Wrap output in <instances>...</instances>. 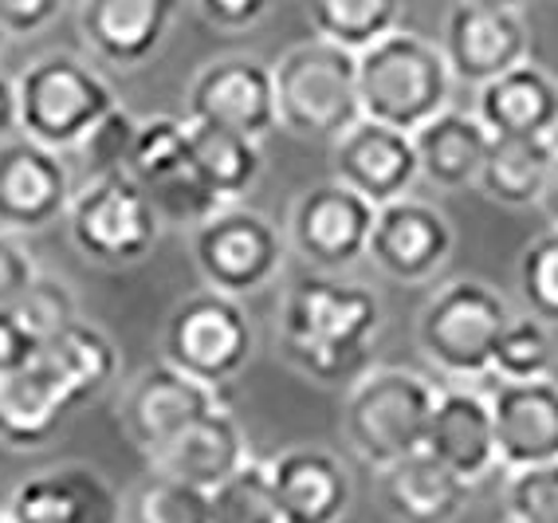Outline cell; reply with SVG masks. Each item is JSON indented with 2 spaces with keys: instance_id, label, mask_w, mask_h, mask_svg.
Segmentation results:
<instances>
[{
  "instance_id": "cell-21",
  "label": "cell",
  "mask_w": 558,
  "mask_h": 523,
  "mask_svg": "<svg viewBox=\"0 0 558 523\" xmlns=\"http://www.w3.org/2000/svg\"><path fill=\"white\" fill-rule=\"evenodd\" d=\"M476 114L492 138H555L558 80L547 68L523 60L480 87Z\"/></svg>"
},
{
  "instance_id": "cell-18",
  "label": "cell",
  "mask_w": 558,
  "mask_h": 523,
  "mask_svg": "<svg viewBox=\"0 0 558 523\" xmlns=\"http://www.w3.org/2000/svg\"><path fill=\"white\" fill-rule=\"evenodd\" d=\"M122 496L95 469L63 464L16 484L9 523H119Z\"/></svg>"
},
{
  "instance_id": "cell-19",
  "label": "cell",
  "mask_w": 558,
  "mask_h": 523,
  "mask_svg": "<svg viewBox=\"0 0 558 523\" xmlns=\"http://www.w3.org/2000/svg\"><path fill=\"white\" fill-rule=\"evenodd\" d=\"M181 0H83L80 28L95 56L114 68H138L161 48Z\"/></svg>"
},
{
  "instance_id": "cell-42",
  "label": "cell",
  "mask_w": 558,
  "mask_h": 523,
  "mask_svg": "<svg viewBox=\"0 0 558 523\" xmlns=\"http://www.w3.org/2000/svg\"><path fill=\"white\" fill-rule=\"evenodd\" d=\"M201 16L217 28H229V32H240V28H252L276 9V0H197Z\"/></svg>"
},
{
  "instance_id": "cell-45",
  "label": "cell",
  "mask_w": 558,
  "mask_h": 523,
  "mask_svg": "<svg viewBox=\"0 0 558 523\" xmlns=\"http://www.w3.org/2000/svg\"><path fill=\"white\" fill-rule=\"evenodd\" d=\"M469 4H484V9H523L527 0H469Z\"/></svg>"
},
{
  "instance_id": "cell-32",
  "label": "cell",
  "mask_w": 558,
  "mask_h": 523,
  "mask_svg": "<svg viewBox=\"0 0 558 523\" xmlns=\"http://www.w3.org/2000/svg\"><path fill=\"white\" fill-rule=\"evenodd\" d=\"M126 523H209V492L166 476L158 469L142 476L122 503Z\"/></svg>"
},
{
  "instance_id": "cell-10",
  "label": "cell",
  "mask_w": 558,
  "mask_h": 523,
  "mask_svg": "<svg viewBox=\"0 0 558 523\" xmlns=\"http://www.w3.org/2000/svg\"><path fill=\"white\" fill-rule=\"evenodd\" d=\"M374 205L342 182H323L300 193L291 209V244L319 272H342L366 256Z\"/></svg>"
},
{
  "instance_id": "cell-13",
  "label": "cell",
  "mask_w": 558,
  "mask_h": 523,
  "mask_svg": "<svg viewBox=\"0 0 558 523\" xmlns=\"http://www.w3.org/2000/svg\"><path fill=\"white\" fill-rule=\"evenodd\" d=\"M330 166H335V182L350 185L374 209L405 197L409 185L421 178L413 134L374 119H359L335 138Z\"/></svg>"
},
{
  "instance_id": "cell-14",
  "label": "cell",
  "mask_w": 558,
  "mask_h": 523,
  "mask_svg": "<svg viewBox=\"0 0 558 523\" xmlns=\"http://www.w3.org/2000/svg\"><path fill=\"white\" fill-rule=\"evenodd\" d=\"M71 205V170L60 150L32 138L0 146V229L32 232L63 217Z\"/></svg>"
},
{
  "instance_id": "cell-24",
  "label": "cell",
  "mask_w": 558,
  "mask_h": 523,
  "mask_svg": "<svg viewBox=\"0 0 558 523\" xmlns=\"http://www.w3.org/2000/svg\"><path fill=\"white\" fill-rule=\"evenodd\" d=\"M36 366L48 374L56 390L63 393V402L75 410V405H87L90 398H99L114 382L119 346L102 327L75 319L56 339L44 342L40 354H36Z\"/></svg>"
},
{
  "instance_id": "cell-25",
  "label": "cell",
  "mask_w": 558,
  "mask_h": 523,
  "mask_svg": "<svg viewBox=\"0 0 558 523\" xmlns=\"http://www.w3.org/2000/svg\"><path fill=\"white\" fill-rule=\"evenodd\" d=\"M248 461V449H244V433H240L236 417L229 410H213L205 413L201 422H193L190 429L173 437L161 453L150 457V469L166 476H178V481L193 484V488H217L232 469Z\"/></svg>"
},
{
  "instance_id": "cell-31",
  "label": "cell",
  "mask_w": 558,
  "mask_h": 523,
  "mask_svg": "<svg viewBox=\"0 0 558 523\" xmlns=\"http://www.w3.org/2000/svg\"><path fill=\"white\" fill-rule=\"evenodd\" d=\"M142 193L154 202L161 221H173V224H201V221H209L217 209H225L220 193L213 190V185L205 182V173L197 170L193 150L173 161V166H166L161 173L146 178Z\"/></svg>"
},
{
  "instance_id": "cell-9",
  "label": "cell",
  "mask_w": 558,
  "mask_h": 523,
  "mask_svg": "<svg viewBox=\"0 0 558 523\" xmlns=\"http://www.w3.org/2000/svg\"><path fill=\"white\" fill-rule=\"evenodd\" d=\"M283 252L288 248L276 224L236 202L201 221L193 236V260L205 283L232 300L259 292L283 268Z\"/></svg>"
},
{
  "instance_id": "cell-36",
  "label": "cell",
  "mask_w": 558,
  "mask_h": 523,
  "mask_svg": "<svg viewBox=\"0 0 558 523\" xmlns=\"http://www.w3.org/2000/svg\"><path fill=\"white\" fill-rule=\"evenodd\" d=\"M519 295L527 315L558 327V229L543 232L519 256Z\"/></svg>"
},
{
  "instance_id": "cell-27",
  "label": "cell",
  "mask_w": 558,
  "mask_h": 523,
  "mask_svg": "<svg viewBox=\"0 0 558 523\" xmlns=\"http://www.w3.org/2000/svg\"><path fill=\"white\" fill-rule=\"evenodd\" d=\"M555 154V138H492L476 178L480 193L504 209H531L543 202Z\"/></svg>"
},
{
  "instance_id": "cell-38",
  "label": "cell",
  "mask_w": 558,
  "mask_h": 523,
  "mask_svg": "<svg viewBox=\"0 0 558 523\" xmlns=\"http://www.w3.org/2000/svg\"><path fill=\"white\" fill-rule=\"evenodd\" d=\"M508 520L558 523V461L515 469L508 484Z\"/></svg>"
},
{
  "instance_id": "cell-47",
  "label": "cell",
  "mask_w": 558,
  "mask_h": 523,
  "mask_svg": "<svg viewBox=\"0 0 558 523\" xmlns=\"http://www.w3.org/2000/svg\"><path fill=\"white\" fill-rule=\"evenodd\" d=\"M0 523H9V512H0Z\"/></svg>"
},
{
  "instance_id": "cell-20",
  "label": "cell",
  "mask_w": 558,
  "mask_h": 523,
  "mask_svg": "<svg viewBox=\"0 0 558 523\" xmlns=\"http://www.w3.org/2000/svg\"><path fill=\"white\" fill-rule=\"evenodd\" d=\"M279 523H339L350 508L354 484L347 464L327 449H288L271 461Z\"/></svg>"
},
{
  "instance_id": "cell-30",
  "label": "cell",
  "mask_w": 558,
  "mask_h": 523,
  "mask_svg": "<svg viewBox=\"0 0 558 523\" xmlns=\"http://www.w3.org/2000/svg\"><path fill=\"white\" fill-rule=\"evenodd\" d=\"M307 16L319 40L362 51L398 28L401 0H307Z\"/></svg>"
},
{
  "instance_id": "cell-33",
  "label": "cell",
  "mask_w": 558,
  "mask_h": 523,
  "mask_svg": "<svg viewBox=\"0 0 558 523\" xmlns=\"http://www.w3.org/2000/svg\"><path fill=\"white\" fill-rule=\"evenodd\" d=\"M209 523H279L271 461H244L209 488Z\"/></svg>"
},
{
  "instance_id": "cell-40",
  "label": "cell",
  "mask_w": 558,
  "mask_h": 523,
  "mask_svg": "<svg viewBox=\"0 0 558 523\" xmlns=\"http://www.w3.org/2000/svg\"><path fill=\"white\" fill-rule=\"evenodd\" d=\"M32 276H36V260H32V252L24 248L16 236L0 232V307L16 303V295L28 288Z\"/></svg>"
},
{
  "instance_id": "cell-46",
  "label": "cell",
  "mask_w": 558,
  "mask_h": 523,
  "mask_svg": "<svg viewBox=\"0 0 558 523\" xmlns=\"http://www.w3.org/2000/svg\"><path fill=\"white\" fill-rule=\"evenodd\" d=\"M4 40H9V32H4V24H0V48H4Z\"/></svg>"
},
{
  "instance_id": "cell-12",
  "label": "cell",
  "mask_w": 558,
  "mask_h": 523,
  "mask_svg": "<svg viewBox=\"0 0 558 523\" xmlns=\"http://www.w3.org/2000/svg\"><path fill=\"white\" fill-rule=\"evenodd\" d=\"M185 119L248 134L256 142L268 138L279 126L271 68L244 60V56H229V60L201 68L190 87V114Z\"/></svg>"
},
{
  "instance_id": "cell-6",
  "label": "cell",
  "mask_w": 558,
  "mask_h": 523,
  "mask_svg": "<svg viewBox=\"0 0 558 523\" xmlns=\"http://www.w3.org/2000/svg\"><path fill=\"white\" fill-rule=\"evenodd\" d=\"M508 323L511 307L504 303V295L492 292L488 283L452 280L421 312V354L452 378H476V374L492 370L496 342Z\"/></svg>"
},
{
  "instance_id": "cell-23",
  "label": "cell",
  "mask_w": 558,
  "mask_h": 523,
  "mask_svg": "<svg viewBox=\"0 0 558 523\" xmlns=\"http://www.w3.org/2000/svg\"><path fill=\"white\" fill-rule=\"evenodd\" d=\"M429 457H437L445 469L476 484L492 473L496 457V425H492V398L472 390H445L437 393L429 413L425 445Z\"/></svg>"
},
{
  "instance_id": "cell-2",
  "label": "cell",
  "mask_w": 558,
  "mask_h": 523,
  "mask_svg": "<svg viewBox=\"0 0 558 523\" xmlns=\"http://www.w3.org/2000/svg\"><path fill=\"white\" fill-rule=\"evenodd\" d=\"M452 71L445 51L417 32L393 28L359 51L362 119L413 134L449 107Z\"/></svg>"
},
{
  "instance_id": "cell-1",
  "label": "cell",
  "mask_w": 558,
  "mask_h": 523,
  "mask_svg": "<svg viewBox=\"0 0 558 523\" xmlns=\"http://www.w3.org/2000/svg\"><path fill=\"white\" fill-rule=\"evenodd\" d=\"M381 300L362 283L307 276L288 292L279 315V346L295 370L315 382H347L378 339Z\"/></svg>"
},
{
  "instance_id": "cell-3",
  "label": "cell",
  "mask_w": 558,
  "mask_h": 523,
  "mask_svg": "<svg viewBox=\"0 0 558 523\" xmlns=\"http://www.w3.org/2000/svg\"><path fill=\"white\" fill-rule=\"evenodd\" d=\"M279 126L300 138L335 142L362 119L359 51L330 40H307L283 51L271 68Z\"/></svg>"
},
{
  "instance_id": "cell-35",
  "label": "cell",
  "mask_w": 558,
  "mask_h": 523,
  "mask_svg": "<svg viewBox=\"0 0 558 523\" xmlns=\"http://www.w3.org/2000/svg\"><path fill=\"white\" fill-rule=\"evenodd\" d=\"M142 122L126 111V107H110L87 134H83L71 150L80 158V170L87 173L90 182L95 178H110V173H126L130 150H134V138H138Z\"/></svg>"
},
{
  "instance_id": "cell-8",
  "label": "cell",
  "mask_w": 558,
  "mask_h": 523,
  "mask_svg": "<svg viewBox=\"0 0 558 523\" xmlns=\"http://www.w3.org/2000/svg\"><path fill=\"white\" fill-rule=\"evenodd\" d=\"M252 346H256V335H252L248 312L232 295L213 288L181 300L161 335L166 363L213 390L232 382L248 366Z\"/></svg>"
},
{
  "instance_id": "cell-7",
  "label": "cell",
  "mask_w": 558,
  "mask_h": 523,
  "mask_svg": "<svg viewBox=\"0 0 558 523\" xmlns=\"http://www.w3.org/2000/svg\"><path fill=\"white\" fill-rule=\"evenodd\" d=\"M68 229L80 256H87L90 264L130 268L154 252L161 217L130 173H110L87 182L80 197H71Z\"/></svg>"
},
{
  "instance_id": "cell-4",
  "label": "cell",
  "mask_w": 558,
  "mask_h": 523,
  "mask_svg": "<svg viewBox=\"0 0 558 523\" xmlns=\"http://www.w3.org/2000/svg\"><path fill=\"white\" fill-rule=\"evenodd\" d=\"M433 402H437V390L421 374L398 370V366L369 370L350 390L347 410H342L350 449L374 469H386L401 457L417 453L425 445Z\"/></svg>"
},
{
  "instance_id": "cell-39",
  "label": "cell",
  "mask_w": 558,
  "mask_h": 523,
  "mask_svg": "<svg viewBox=\"0 0 558 523\" xmlns=\"http://www.w3.org/2000/svg\"><path fill=\"white\" fill-rule=\"evenodd\" d=\"M40 354L36 335L24 327V319L12 307H0V378H9L16 370H28Z\"/></svg>"
},
{
  "instance_id": "cell-22",
  "label": "cell",
  "mask_w": 558,
  "mask_h": 523,
  "mask_svg": "<svg viewBox=\"0 0 558 523\" xmlns=\"http://www.w3.org/2000/svg\"><path fill=\"white\" fill-rule=\"evenodd\" d=\"M378 496L398 523H457L472 500V484L417 449L378 469Z\"/></svg>"
},
{
  "instance_id": "cell-5",
  "label": "cell",
  "mask_w": 558,
  "mask_h": 523,
  "mask_svg": "<svg viewBox=\"0 0 558 523\" xmlns=\"http://www.w3.org/2000/svg\"><path fill=\"white\" fill-rule=\"evenodd\" d=\"M16 107L24 138L63 154L114 107V92L75 56H48L16 75Z\"/></svg>"
},
{
  "instance_id": "cell-17",
  "label": "cell",
  "mask_w": 558,
  "mask_h": 523,
  "mask_svg": "<svg viewBox=\"0 0 558 523\" xmlns=\"http://www.w3.org/2000/svg\"><path fill=\"white\" fill-rule=\"evenodd\" d=\"M492 425L496 457L511 473L558 461V382H499V390L492 393Z\"/></svg>"
},
{
  "instance_id": "cell-41",
  "label": "cell",
  "mask_w": 558,
  "mask_h": 523,
  "mask_svg": "<svg viewBox=\"0 0 558 523\" xmlns=\"http://www.w3.org/2000/svg\"><path fill=\"white\" fill-rule=\"evenodd\" d=\"M68 0H0V24L9 36H32L44 32L63 12Z\"/></svg>"
},
{
  "instance_id": "cell-34",
  "label": "cell",
  "mask_w": 558,
  "mask_h": 523,
  "mask_svg": "<svg viewBox=\"0 0 558 523\" xmlns=\"http://www.w3.org/2000/svg\"><path fill=\"white\" fill-rule=\"evenodd\" d=\"M555 335L543 319L535 315H511V323L504 327L496 342V358L492 370L504 382H531V378H550L555 366Z\"/></svg>"
},
{
  "instance_id": "cell-15",
  "label": "cell",
  "mask_w": 558,
  "mask_h": 523,
  "mask_svg": "<svg viewBox=\"0 0 558 523\" xmlns=\"http://www.w3.org/2000/svg\"><path fill=\"white\" fill-rule=\"evenodd\" d=\"M440 51L449 60L452 80L484 87L496 75L527 60L531 32L515 9H484V4L460 0L457 9L449 12V21H445Z\"/></svg>"
},
{
  "instance_id": "cell-43",
  "label": "cell",
  "mask_w": 558,
  "mask_h": 523,
  "mask_svg": "<svg viewBox=\"0 0 558 523\" xmlns=\"http://www.w3.org/2000/svg\"><path fill=\"white\" fill-rule=\"evenodd\" d=\"M21 131V107H16V80L0 71V146Z\"/></svg>"
},
{
  "instance_id": "cell-44",
  "label": "cell",
  "mask_w": 558,
  "mask_h": 523,
  "mask_svg": "<svg viewBox=\"0 0 558 523\" xmlns=\"http://www.w3.org/2000/svg\"><path fill=\"white\" fill-rule=\"evenodd\" d=\"M543 212H547L550 229H558V154H555V166H550V178H547V190H543Z\"/></svg>"
},
{
  "instance_id": "cell-26",
  "label": "cell",
  "mask_w": 558,
  "mask_h": 523,
  "mask_svg": "<svg viewBox=\"0 0 558 523\" xmlns=\"http://www.w3.org/2000/svg\"><path fill=\"white\" fill-rule=\"evenodd\" d=\"M492 146L488 126L480 122L476 111H445L413 131V150H417V170L425 182L437 190H464L476 185L484 154Z\"/></svg>"
},
{
  "instance_id": "cell-29",
  "label": "cell",
  "mask_w": 558,
  "mask_h": 523,
  "mask_svg": "<svg viewBox=\"0 0 558 523\" xmlns=\"http://www.w3.org/2000/svg\"><path fill=\"white\" fill-rule=\"evenodd\" d=\"M190 150L193 161H197V170L205 173V182L220 193L225 205L240 202L259 182V170H264L259 142L248 138V134L225 131V126L190 122Z\"/></svg>"
},
{
  "instance_id": "cell-37",
  "label": "cell",
  "mask_w": 558,
  "mask_h": 523,
  "mask_svg": "<svg viewBox=\"0 0 558 523\" xmlns=\"http://www.w3.org/2000/svg\"><path fill=\"white\" fill-rule=\"evenodd\" d=\"M12 312L21 315L24 327L36 335V342H48L71 327V323L80 319V303H75V292H71L68 283L56 280V276H32V283L16 295V303H9Z\"/></svg>"
},
{
  "instance_id": "cell-48",
  "label": "cell",
  "mask_w": 558,
  "mask_h": 523,
  "mask_svg": "<svg viewBox=\"0 0 558 523\" xmlns=\"http://www.w3.org/2000/svg\"><path fill=\"white\" fill-rule=\"evenodd\" d=\"M504 523H519V520H504Z\"/></svg>"
},
{
  "instance_id": "cell-11",
  "label": "cell",
  "mask_w": 558,
  "mask_h": 523,
  "mask_svg": "<svg viewBox=\"0 0 558 523\" xmlns=\"http://www.w3.org/2000/svg\"><path fill=\"white\" fill-rule=\"evenodd\" d=\"M452 241L457 236H452V224L445 221V212L405 193L398 202L378 205L366 256L389 280L425 283L449 264Z\"/></svg>"
},
{
  "instance_id": "cell-16",
  "label": "cell",
  "mask_w": 558,
  "mask_h": 523,
  "mask_svg": "<svg viewBox=\"0 0 558 523\" xmlns=\"http://www.w3.org/2000/svg\"><path fill=\"white\" fill-rule=\"evenodd\" d=\"M217 405L220 402L213 386L181 374L178 366L161 363L142 374L138 382L126 390V398H122V429L142 453L154 457Z\"/></svg>"
},
{
  "instance_id": "cell-28",
  "label": "cell",
  "mask_w": 558,
  "mask_h": 523,
  "mask_svg": "<svg viewBox=\"0 0 558 523\" xmlns=\"http://www.w3.org/2000/svg\"><path fill=\"white\" fill-rule=\"evenodd\" d=\"M71 405L56 390L48 374L32 363L28 370H16L0 378V441L9 449H40L56 437L63 413Z\"/></svg>"
}]
</instances>
